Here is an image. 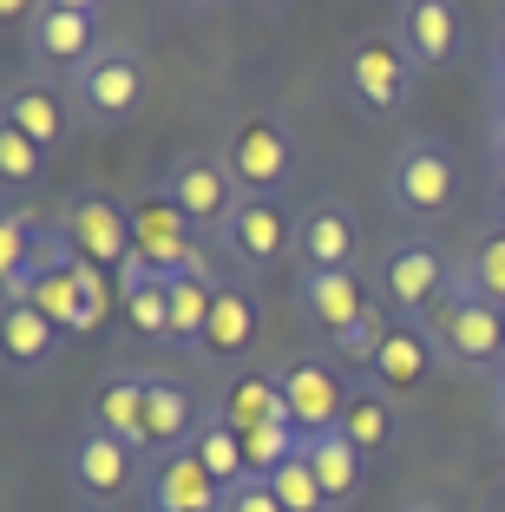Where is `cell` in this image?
<instances>
[{"label": "cell", "instance_id": "24", "mask_svg": "<svg viewBox=\"0 0 505 512\" xmlns=\"http://www.w3.org/2000/svg\"><path fill=\"white\" fill-rule=\"evenodd\" d=\"M302 453H309L315 480H322V499H328V512H348V506H355V499H361V486H368V453H361L348 434L302 440Z\"/></svg>", "mask_w": 505, "mask_h": 512}, {"label": "cell", "instance_id": "16", "mask_svg": "<svg viewBox=\"0 0 505 512\" xmlns=\"http://www.w3.org/2000/svg\"><path fill=\"white\" fill-rule=\"evenodd\" d=\"M355 250H361V217L335 197H315L309 211L296 217V256L302 270H355Z\"/></svg>", "mask_w": 505, "mask_h": 512}, {"label": "cell", "instance_id": "30", "mask_svg": "<svg viewBox=\"0 0 505 512\" xmlns=\"http://www.w3.org/2000/svg\"><path fill=\"white\" fill-rule=\"evenodd\" d=\"M460 276L479 289L486 302H499L505 309V230H486V237L473 243V250L460 256Z\"/></svg>", "mask_w": 505, "mask_h": 512}, {"label": "cell", "instance_id": "8", "mask_svg": "<svg viewBox=\"0 0 505 512\" xmlns=\"http://www.w3.org/2000/svg\"><path fill=\"white\" fill-rule=\"evenodd\" d=\"M132 243L164 283H178V276H210L204 250H197V230L184 224V211L171 204V191L132 197Z\"/></svg>", "mask_w": 505, "mask_h": 512}, {"label": "cell", "instance_id": "31", "mask_svg": "<svg viewBox=\"0 0 505 512\" xmlns=\"http://www.w3.org/2000/svg\"><path fill=\"white\" fill-rule=\"evenodd\" d=\"M40 171H46V151L33 145L27 132H14V125L0 119V184H7V191H33Z\"/></svg>", "mask_w": 505, "mask_h": 512}, {"label": "cell", "instance_id": "26", "mask_svg": "<svg viewBox=\"0 0 505 512\" xmlns=\"http://www.w3.org/2000/svg\"><path fill=\"white\" fill-rule=\"evenodd\" d=\"M217 414L237 434H250V427H276V421H289V401H283V381H276V368L269 375H237L230 388H223V401H217Z\"/></svg>", "mask_w": 505, "mask_h": 512}, {"label": "cell", "instance_id": "3", "mask_svg": "<svg viewBox=\"0 0 505 512\" xmlns=\"http://www.w3.org/2000/svg\"><path fill=\"white\" fill-rule=\"evenodd\" d=\"M387 197L420 224L446 217L460 204V151L440 145V138H407L394 151V171H387Z\"/></svg>", "mask_w": 505, "mask_h": 512}, {"label": "cell", "instance_id": "40", "mask_svg": "<svg viewBox=\"0 0 505 512\" xmlns=\"http://www.w3.org/2000/svg\"><path fill=\"white\" fill-rule=\"evenodd\" d=\"M492 73H505V27H499V40H492Z\"/></svg>", "mask_w": 505, "mask_h": 512}, {"label": "cell", "instance_id": "32", "mask_svg": "<svg viewBox=\"0 0 505 512\" xmlns=\"http://www.w3.org/2000/svg\"><path fill=\"white\" fill-rule=\"evenodd\" d=\"M269 493L283 499V512H328L322 480H315V467H309V453H296V460H283V467L269 473Z\"/></svg>", "mask_w": 505, "mask_h": 512}, {"label": "cell", "instance_id": "2", "mask_svg": "<svg viewBox=\"0 0 505 512\" xmlns=\"http://www.w3.org/2000/svg\"><path fill=\"white\" fill-rule=\"evenodd\" d=\"M99 33H105V7L99 0H40L33 20H27V60L46 66V73L73 79V73H86V66L105 53Z\"/></svg>", "mask_w": 505, "mask_h": 512}, {"label": "cell", "instance_id": "12", "mask_svg": "<svg viewBox=\"0 0 505 512\" xmlns=\"http://www.w3.org/2000/svg\"><path fill=\"white\" fill-rule=\"evenodd\" d=\"M223 250L237 256L243 270H276L296 250V217L283 197H243L237 217L223 224Z\"/></svg>", "mask_w": 505, "mask_h": 512}, {"label": "cell", "instance_id": "11", "mask_svg": "<svg viewBox=\"0 0 505 512\" xmlns=\"http://www.w3.org/2000/svg\"><path fill=\"white\" fill-rule=\"evenodd\" d=\"M60 467H66V480H73V493L92 499V506L105 512L112 499L132 493V480H138V447H125V440L99 434V427H79V434L66 440Z\"/></svg>", "mask_w": 505, "mask_h": 512}, {"label": "cell", "instance_id": "17", "mask_svg": "<svg viewBox=\"0 0 505 512\" xmlns=\"http://www.w3.org/2000/svg\"><path fill=\"white\" fill-rule=\"evenodd\" d=\"M296 302H302V316H309L315 329L328 335V342H342V335H348V329H355V322L374 309L368 283H361L355 270H302Z\"/></svg>", "mask_w": 505, "mask_h": 512}, {"label": "cell", "instance_id": "27", "mask_svg": "<svg viewBox=\"0 0 505 512\" xmlns=\"http://www.w3.org/2000/svg\"><path fill=\"white\" fill-rule=\"evenodd\" d=\"M210 302H217V276H178L171 283V348H184V355L204 348Z\"/></svg>", "mask_w": 505, "mask_h": 512}, {"label": "cell", "instance_id": "7", "mask_svg": "<svg viewBox=\"0 0 505 512\" xmlns=\"http://www.w3.org/2000/svg\"><path fill=\"white\" fill-rule=\"evenodd\" d=\"M302 151H296V132L283 119H243L223 145V171L237 178L243 197H276L289 178H296Z\"/></svg>", "mask_w": 505, "mask_h": 512}, {"label": "cell", "instance_id": "9", "mask_svg": "<svg viewBox=\"0 0 505 512\" xmlns=\"http://www.w3.org/2000/svg\"><path fill=\"white\" fill-rule=\"evenodd\" d=\"M348 92H355L368 112H401L407 99H414V53H407L394 33H361L355 46H348V66H342Z\"/></svg>", "mask_w": 505, "mask_h": 512}, {"label": "cell", "instance_id": "37", "mask_svg": "<svg viewBox=\"0 0 505 512\" xmlns=\"http://www.w3.org/2000/svg\"><path fill=\"white\" fill-rule=\"evenodd\" d=\"M492 178H505V125H492Z\"/></svg>", "mask_w": 505, "mask_h": 512}, {"label": "cell", "instance_id": "23", "mask_svg": "<svg viewBox=\"0 0 505 512\" xmlns=\"http://www.w3.org/2000/svg\"><path fill=\"white\" fill-rule=\"evenodd\" d=\"M66 329L53 316H40L33 302H0V362L7 375H40L53 355H60Z\"/></svg>", "mask_w": 505, "mask_h": 512}, {"label": "cell", "instance_id": "20", "mask_svg": "<svg viewBox=\"0 0 505 512\" xmlns=\"http://www.w3.org/2000/svg\"><path fill=\"white\" fill-rule=\"evenodd\" d=\"M145 506L151 512H223V486L210 480V467L197 460L191 447L151 460L145 473Z\"/></svg>", "mask_w": 505, "mask_h": 512}, {"label": "cell", "instance_id": "10", "mask_svg": "<svg viewBox=\"0 0 505 512\" xmlns=\"http://www.w3.org/2000/svg\"><path fill=\"white\" fill-rule=\"evenodd\" d=\"M276 381H283V401H289V427H296L302 440L342 434L348 388H355V381H342L322 355H296V362H283V368H276Z\"/></svg>", "mask_w": 505, "mask_h": 512}, {"label": "cell", "instance_id": "4", "mask_svg": "<svg viewBox=\"0 0 505 512\" xmlns=\"http://www.w3.org/2000/svg\"><path fill=\"white\" fill-rule=\"evenodd\" d=\"M145 86H151L145 60H138L132 46H105L86 73H73V112L86 125H99V132H112V125L145 112Z\"/></svg>", "mask_w": 505, "mask_h": 512}, {"label": "cell", "instance_id": "14", "mask_svg": "<svg viewBox=\"0 0 505 512\" xmlns=\"http://www.w3.org/2000/svg\"><path fill=\"white\" fill-rule=\"evenodd\" d=\"M256 335H263V296H256V283L217 276V302H210L197 362H237V355H250V348H256Z\"/></svg>", "mask_w": 505, "mask_h": 512}, {"label": "cell", "instance_id": "29", "mask_svg": "<svg viewBox=\"0 0 505 512\" xmlns=\"http://www.w3.org/2000/svg\"><path fill=\"white\" fill-rule=\"evenodd\" d=\"M296 453H302V434L289 421L250 427V434H243V467H250V480H269V473L283 467V460H296Z\"/></svg>", "mask_w": 505, "mask_h": 512}, {"label": "cell", "instance_id": "34", "mask_svg": "<svg viewBox=\"0 0 505 512\" xmlns=\"http://www.w3.org/2000/svg\"><path fill=\"white\" fill-rule=\"evenodd\" d=\"M223 512H283V499L269 493V480H243L223 493Z\"/></svg>", "mask_w": 505, "mask_h": 512}, {"label": "cell", "instance_id": "6", "mask_svg": "<svg viewBox=\"0 0 505 512\" xmlns=\"http://www.w3.org/2000/svg\"><path fill=\"white\" fill-rule=\"evenodd\" d=\"M60 230H66V243L86 256L92 270H112V276H119L125 263L138 256V243H132V211H125L112 191H99V184H86V191L66 197Z\"/></svg>", "mask_w": 505, "mask_h": 512}, {"label": "cell", "instance_id": "1", "mask_svg": "<svg viewBox=\"0 0 505 512\" xmlns=\"http://www.w3.org/2000/svg\"><path fill=\"white\" fill-rule=\"evenodd\" d=\"M420 329L433 335L440 362H453V368H505V309L466 283L460 263H453V283H446L440 309Z\"/></svg>", "mask_w": 505, "mask_h": 512}, {"label": "cell", "instance_id": "41", "mask_svg": "<svg viewBox=\"0 0 505 512\" xmlns=\"http://www.w3.org/2000/svg\"><path fill=\"white\" fill-rule=\"evenodd\" d=\"M401 512H440V506H401Z\"/></svg>", "mask_w": 505, "mask_h": 512}, {"label": "cell", "instance_id": "13", "mask_svg": "<svg viewBox=\"0 0 505 512\" xmlns=\"http://www.w3.org/2000/svg\"><path fill=\"white\" fill-rule=\"evenodd\" d=\"M164 191H171V204L184 211V224L191 230H217V237H223V224H230L237 204H243V191H237V178L223 171V158H184Z\"/></svg>", "mask_w": 505, "mask_h": 512}, {"label": "cell", "instance_id": "18", "mask_svg": "<svg viewBox=\"0 0 505 512\" xmlns=\"http://www.w3.org/2000/svg\"><path fill=\"white\" fill-rule=\"evenodd\" d=\"M433 368H440V348H433V335L420 329V322H401V329L381 342V355L368 362V381L381 394H394V401H414V394H427Z\"/></svg>", "mask_w": 505, "mask_h": 512}, {"label": "cell", "instance_id": "36", "mask_svg": "<svg viewBox=\"0 0 505 512\" xmlns=\"http://www.w3.org/2000/svg\"><path fill=\"white\" fill-rule=\"evenodd\" d=\"M486 211H492V230H505V178H492V197H486Z\"/></svg>", "mask_w": 505, "mask_h": 512}, {"label": "cell", "instance_id": "21", "mask_svg": "<svg viewBox=\"0 0 505 512\" xmlns=\"http://www.w3.org/2000/svg\"><path fill=\"white\" fill-rule=\"evenodd\" d=\"M73 92H60L53 79H20V86H7V125L14 132H27L33 145L53 158V151L73 138Z\"/></svg>", "mask_w": 505, "mask_h": 512}, {"label": "cell", "instance_id": "33", "mask_svg": "<svg viewBox=\"0 0 505 512\" xmlns=\"http://www.w3.org/2000/svg\"><path fill=\"white\" fill-rule=\"evenodd\" d=\"M394 329H401V322H394V309H387V302L374 296V309H368V316H361V322H355V329H348V335H342L335 348H342L348 362H361V368H368L374 355H381V342H387Z\"/></svg>", "mask_w": 505, "mask_h": 512}, {"label": "cell", "instance_id": "15", "mask_svg": "<svg viewBox=\"0 0 505 512\" xmlns=\"http://www.w3.org/2000/svg\"><path fill=\"white\" fill-rule=\"evenodd\" d=\"M394 40L414 53V66L440 73V66L460 60L466 20H460V7H453V0H407L401 14H394Z\"/></svg>", "mask_w": 505, "mask_h": 512}, {"label": "cell", "instance_id": "39", "mask_svg": "<svg viewBox=\"0 0 505 512\" xmlns=\"http://www.w3.org/2000/svg\"><path fill=\"white\" fill-rule=\"evenodd\" d=\"M486 512H505V467H499V480H492V506Z\"/></svg>", "mask_w": 505, "mask_h": 512}, {"label": "cell", "instance_id": "5", "mask_svg": "<svg viewBox=\"0 0 505 512\" xmlns=\"http://www.w3.org/2000/svg\"><path fill=\"white\" fill-rule=\"evenodd\" d=\"M446 283H453V263L440 256L433 237H401L381 256V302L394 309V322H427L440 309Z\"/></svg>", "mask_w": 505, "mask_h": 512}, {"label": "cell", "instance_id": "28", "mask_svg": "<svg viewBox=\"0 0 505 512\" xmlns=\"http://www.w3.org/2000/svg\"><path fill=\"white\" fill-rule=\"evenodd\" d=\"M191 453L210 467V480L230 493V486H243L250 480V467H243V434L223 414H204V427H197V440H191Z\"/></svg>", "mask_w": 505, "mask_h": 512}, {"label": "cell", "instance_id": "38", "mask_svg": "<svg viewBox=\"0 0 505 512\" xmlns=\"http://www.w3.org/2000/svg\"><path fill=\"white\" fill-rule=\"evenodd\" d=\"M492 125H505V73H492Z\"/></svg>", "mask_w": 505, "mask_h": 512}, {"label": "cell", "instance_id": "22", "mask_svg": "<svg viewBox=\"0 0 505 512\" xmlns=\"http://www.w3.org/2000/svg\"><path fill=\"white\" fill-rule=\"evenodd\" d=\"M145 388H151L145 368H112V375H99V388H92V401H86V427L138 447V440H145Z\"/></svg>", "mask_w": 505, "mask_h": 512}, {"label": "cell", "instance_id": "19", "mask_svg": "<svg viewBox=\"0 0 505 512\" xmlns=\"http://www.w3.org/2000/svg\"><path fill=\"white\" fill-rule=\"evenodd\" d=\"M197 427H204L197 394L184 388L178 375H151V388H145V440H138V453H151V460L184 453L197 440Z\"/></svg>", "mask_w": 505, "mask_h": 512}, {"label": "cell", "instance_id": "25", "mask_svg": "<svg viewBox=\"0 0 505 512\" xmlns=\"http://www.w3.org/2000/svg\"><path fill=\"white\" fill-rule=\"evenodd\" d=\"M342 434L355 440L361 453H387L394 440H401V407H394V394H381L374 381H355L348 388V414H342Z\"/></svg>", "mask_w": 505, "mask_h": 512}, {"label": "cell", "instance_id": "35", "mask_svg": "<svg viewBox=\"0 0 505 512\" xmlns=\"http://www.w3.org/2000/svg\"><path fill=\"white\" fill-rule=\"evenodd\" d=\"M492 427H499V440H505V368L492 375Z\"/></svg>", "mask_w": 505, "mask_h": 512}]
</instances>
